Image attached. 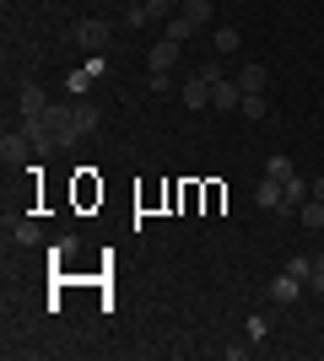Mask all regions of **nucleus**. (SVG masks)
<instances>
[{"label":"nucleus","instance_id":"1","mask_svg":"<svg viewBox=\"0 0 324 361\" xmlns=\"http://www.w3.org/2000/svg\"><path fill=\"white\" fill-rule=\"evenodd\" d=\"M44 124H49V135H54V146H76V140H81V124H76V103H49Z\"/></svg>","mask_w":324,"mask_h":361},{"label":"nucleus","instance_id":"2","mask_svg":"<svg viewBox=\"0 0 324 361\" xmlns=\"http://www.w3.org/2000/svg\"><path fill=\"white\" fill-rule=\"evenodd\" d=\"M114 38V27H108L103 16H81L76 27H71V44H81L87 54H103V44Z\"/></svg>","mask_w":324,"mask_h":361},{"label":"nucleus","instance_id":"3","mask_svg":"<svg viewBox=\"0 0 324 361\" xmlns=\"http://www.w3.org/2000/svg\"><path fill=\"white\" fill-rule=\"evenodd\" d=\"M0 157H6V167H22L32 157V140L22 135V130H6V140H0Z\"/></svg>","mask_w":324,"mask_h":361},{"label":"nucleus","instance_id":"4","mask_svg":"<svg viewBox=\"0 0 324 361\" xmlns=\"http://www.w3.org/2000/svg\"><path fill=\"white\" fill-rule=\"evenodd\" d=\"M38 114H49V92L38 81H22V114L16 119H38Z\"/></svg>","mask_w":324,"mask_h":361},{"label":"nucleus","instance_id":"5","mask_svg":"<svg viewBox=\"0 0 324 361\" xmlns=\"http://www.w3.org/2000/svg\"><path fill=\"white\" fill-rule=\"evenodd\" d=\"M281 200H287V183H281V178H260V189H254V205L276 216V211H281Z\"/></svg>","mask_w":324,"mask_h":361},{"label":"nucleus","instance_id":"6","mask_svg":"<svg viewBox=\"0 0 324 361\" xmlns=\"http://www.w3.org/2000/svg\"><path fill=\"white\" fill-rule=\"evenodd\" d=\"M303 286H308V281H297L292 270H281L276 281H270V302H281V307H287V302H297V297H303Z\"/></svg>","mask_w":324,"mask_h":361},{"label":"nucleus","instance_id":"7","mask_svg":"<svg viewBox=\"0 0 324 361\" xmlns=\"http://www.w3.org/2000/svg\"><path fill=\"white\" fill-rule=\"evenodd\" d=\"M238 103H244V87H238V81H216V87H211V108L238 114Z\"/></svg>","mask_w":324,"mask_h":361},{"label":"nucleus","instance_id":"8","mask_svg":"<svg viewBox=\"0 0 324 361\" xmlns=\"http://www.w3.org/2000/svg\"><path fill=\"white\" fill-rule=\"evenodd\" d=\"M173 16H184L189 27L200 32L205 22H211V16H216V0H184V6H179V11H173Z\"/></svg>","mask_w":324,"mask_h":361},{"label":"nucleus","instance_id":"9","mask_svg":"<svg viewBox=\"0 0 324 361\" xmlns=\"http://www.w3.org/2000/svg\"><path fill=\"white\" fill-rule=\"evenodd\" d=\"M146 65H152V71H173V65H179V38H162V44H152Z\"/></svg>","mask_w":324,"mask_h":361},{"label":"nucleus","instance_id":"10","mask_svg":"<svg viewBox=\"0 0 324 361\" xmlns=\"http://www.w3.org/2000/svg\"><path fill=\"white\" fill-rule=\"evenodd\" d=\"M211 87H216V81L189 75V81H184V108H211Z\"/></svg>","mask_w":324,"mask_h":361},{"label":"nucleus","instance_id":"11","mask_svg":"<svg viewBox=\"0 0 324 361\" xmlns=\"http://www.w3.org/2000/svg\"><path fill=\"white\" fill-rule=\"evenodd\" d=\"M211 49H216V54H222V60H227V54H238V49H244V38H238V27H232V22H227V27H216V32H211Z\"/></svg>","mask_w":324,"mask_h":361},{"label":"nucleus","instance_id":"12","mask_svg":"<svg viewBox=\"0 0 324 361\" xmlns=\"http://www.w3.org/2000/svg\"><path fill=\"white\" fill-rule=\"evenodd\" d=\"M265 81H270V71H265L260 60H248L244 71H238V87H244V92H265Z\"/></svg>","mask_w":324,"mask_h":361},{"label":"nucleus","instance_id":"13","mask_svg":"<svg viewBox=\"0 0 324 361\" xmlns=\"http://www.w3.org/2000/svg\"><path fill=\"white\" fill-rule=\"evenodd\" d=\"M6 232H11L22 248H38V243H44V226H38V221H16V226L6 221Z\"/></svg>","mask_w":324,"mask_h":361},{"label":"nucleus","instance_id":"14","mask_svg":"<svg viewBox=\"0 0 324 361\" xmlns=\"http://www.w3.org/2000/svg\"><path fill=\"white\" fill-rule=\"evenodd\" d=\"M297 221L308 226V232H324V200H303V211H297Z\"/></svg>","mask_w":324,"mask_h":361},{"label":"nucleus","instance_id":"15","mask_svg":"<svg viewBox=\"0 0 324 361\" xmlns=\"http://www.w3.org/2000/svg\"><path fill=\"white\" fill-rule=\"evenodd\" d=\"M87 92H92V71L81 65V71H71V75H65V97H87Z\"/></svg>","mask_w":324,"mask_h":361},{"label":"nucleus","instance_id":"16","mask_svg":"<svg viewBox=\"0 0 324 361\" xmlns=\"http://www.w3.org/2000/svg\"><path fill=\"white\" fill-rule=\"evenodd\" d=\"M152 22H157V11H152V6H140V0H136V6H124V27H152Z\"/></svg>","mask_w":324,"mask_h":361},{"label":"nucleus","instance_id":"17","mask_svg":"<svg viewBox=\"0 0 324 361\" xmlns=\"http://www.w3.org/2000/svg\"><path fill=\"white\" fill-rule=\"evenodd\" d=\"M76 103V124H81V135H92L97 130V103H87V97H71Z\"/></svg>","mask_w":324,"mask_h":361},{"label":"nucleus","instance_id":"18","mask_svg":"<svg viewBox=\"0 0 324 361\" xmlns=\"http://www.w3.org/2000/svg\"><path fill=\"white\" fill-rule=\"evenodd\" d=\"M238 114H244V119H265V92H244Z\"/></svg>","mask_w":324,"mask_h":361},{"label":"nucleus","instance_id":"19","mask_svg":"<svg viewBox=\"0 0 324 361\" xmlns=\"http://www.w3.org/2000/svg\"><path fill=\"white\" fill-rule=\"evenodd\" d=\"M292 173H297V167H292V157H270V162H265V178H281V183H287Z\"/></svg>","mask_w":324,"mask_h":361},{"label":"nucleus","instance_id":"20","mask_svg":"<svg viewBox=\"0 0 324 361\" xmlns=\"http://www.w3.org/2000/svg\"><path fill=\"white\" fill-rule=\"evenodd\" d=\"M308 291L324 297V254H313V270H308Z\"/></svg>","mask_w":324,"mask_h":361},{"label":"nucleus","instance_id":"21","mask_svg":"<svg viewBox=\"0 0 324 361\" xmlns=\"http://www.w3.org/2000/svg\"><path fill=\"white\" fill-rule=\"evenodd\" d=\"M146 87H152L157 97H162V92H173V71H152V75H146Z\"/></svg>","mask_w":324,"mask_h":361},{"label":"nucleus","instance_id":"22","mask_svg":"<svg viewBox=\"0 0 324 361\" xmlns=\"http://www.w3.org/2000/svg\"><path fill=\"white\" fill-rule=\"evenodd\" d=\"M168 38H179V44H189V38H195V27H189L184 16H173V22H168Z\"/></svg>","mask_w":324,"mask_h":361},{"label":"nucleus","instance_id":"23","mask_svg":"<svg viewBox=\"0 0 324 361\" xmlns=\"http://www.w3.org/2000/svg\"><path fill=\"white\" fill-rule=\"evenodd\" d=\"M87 71H92V81H103L108 75V54H87Z\"/></svg>","mask_w":324,"mask_h":361},{"label":"nucleus","instance_id":"24","mask_svg":"<svg viewBox=\"0 0 324 361\" xmlns=\"http://www.w3.org/2000/svg\"><path fill=\"white\" fill-rule=\"evenodd\" d=\"M287 270H292L297 281H308V270H313V259H287Z\"/></svg>","mask_w":324,"mask_h":361},{"label":"nucleus","instance_id":"25","mask_svg":"<svg viewBox=\"0 0 324 361\" xmlns=\"http://www.w3.org/2000/svg\"><path fill=\"white\" fill-rule=\"evenodd\" d=\"M146 6H152L157 16H173V11H179V6H184V0H146Z\"/></svg>","mask_w":324,"mask_h":361},{"label":"nucleus","instance_id":"26","mask_svg":"<svg viewBox=\"0 0 324 361\" xmlns=\"http://www.w3.org/2000/svg\"><path fill=\"white\" fill-rule=\"evenodd\" d=\"M265 334H270V324H265V318L254 313V318H248V340H265Z\"/></svg>","mask_w":324,"mask_h":361},{"label":"nucleus","instance_id":"27","mask_svg":"<svg viewBox=\"0 0 324 361\" xmlns=\"http://www.w3.org/2000/svg\"><path fill=\"white\" fill-rule=\"evenodd\" d=\"M71 254H76V238H60V243H54V254H49V259H71Z\"/></svg>","mask_w":324,"mask_h":361},{"label":"nucleus","instance_id":"28","mask_svg":"<svg viewBox=\"0 0 324 361\" xmlns=\"http://www.w3.org/2000/svg\"><path fill=\"white\" fill-rule=\"evenodd\" d=\"M308 200H324V178H313V183H308Z\"/></svg>","mask_w":324,"mask_h":361}]
</instances>
